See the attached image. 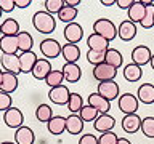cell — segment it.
I'll list each match as a JSON object with an SVG mask.
<instances>
[{
	"mask_svg": "<svg viewBox=\"0 0 154 144\" xmlns=\"http://www.w3.org/2000/svg\"><path fill=\"white\" fill-rule=\"evenodd\" d=\"M32 26L38 34H51L56 29V19L53 14L47 13L45 10L43 11H37L34 13L32 16Z\"/></svg>",
	"mask_w": 154,
	"mask_h": 144,
	"instance_id": "6da1fadb",
	"label": "cell"
},
{
	"mask_svg": "<svg viewBox=\"0 0 154 144\" xmlns=\"http://www.w3.org/2000/svg\"><path fill=\"white\" fill-rule=\"evenodd\" d=\"M93 32L101 35L103 38H106L108 42H112L117 37V27H116V24L111 19H106V18H100L93 22Z\"/></svg>",
	"mask_w": 154,
	"mask_h": 144,
	"instance_id": "7a4b0ae2",
	"label": "cell"
},
{
	"mask_svg": "<svg viewBox=\"0 0 154 144\" xmlns=\"http://www.w3.org/2000/svg\"><path fill=\"white\" fill-rule=\"evenodd\" d=\"M40 53L45 59H55V58L61 56V48L63 45H60V42L55 40V38H45V40L40 42Z\"/></svg>",
	"mask_w": 154,
	"mask_h": 144,
	"instance_id": "3957f363",
	"label": "cell"
},
{
	"mask_svg": "<svg viewBox=\"0 0 154 144\" xmlns=\"http://www.w3.org/2000/svg\"><path fill=\"white\" fill-rule=\"evenodd\" d=\"M117 106H119L120 112H124V115L137 114L138 106H140V101H138L137 96L132 94V93H124V94H120V96H119Z\"/></svg>",
	"mask_w": 154,
	"mask_h": 144,
	"instance_id": "277c9868",
	"label": "cell"
},
{
	"mask_svg": "<svg viewBox=\"0 0 154 144\" xmlns=\"http://www.w3.org/2000/svg\"><path fill=\"white\" fill-rule=\"evenodd\" d=\"M91 75H93V79L96 82H109V80H116V75H117V69L109 64H98L93 67V70H91Z\"/></svg>",
	"mask_w": 154,
	"mask_h": 144,
	"instance_id": "5b68a950",
	"label": "cell"
},
{
	"mask_svg": "<svg viewBox=\"0 0 154 144\" xmlns=\"http://www.w3.org/2000/svg\"><path fill=\"white\" fill-rule=\"evenodd\" d=\"M132 62L133 64H137L140 67H143V66H146L151 62V58H152V51H151V48L146 46V45H138V46H135L133 50H132Z\"/></svg>",
	"mask_w": 154,
	"mask_h": 144,
	"instance_id": "8992f818",
	"label": "cell"
},
{
	"mask_svg": "<svg viewBox=\"0 0 154 144\" xmlns=\"http://www.w3.org/2000/svg\"><path fill=\"white\" fill-rule=\"evenodd\" d=\"M3 122L8 128L18 130L24 125V115L18 107H11V109H8L7 112H3Z\"/></svg>",
	"mask_w": 154,
	"mask_h": 144,
	"instance_id": "52a82bcc",
	"label": "cell"
},
{
	"mask_svg": "<svg viewBox=\"0 0 154 144\" xmlns=\"http://www.w3.org/2000/svg\"><path fill=\"white\" fill-rule=\"evenodd\" d=\"M96 93H100L104 99H108L111 103V101H114V99H119V85L116 80L101 82V83H98Z\"/></svg>",
	"mask_w": 154,
	"mask_h": 144,
	"instance_id": "ba28073f",
	"label": "cell"
},
{
	"mask_svg": "<svg viewBox=\"0 0 154 144\" xmlns=\"http://www.w3.org/2000/svg\"><path fill=\"white\" fill-rule=\"evenodd\" d=\"M63 34H64V38H66V43H72V45H77L82 38H84V27L80 26L79 22H71L67 24V26L64 27V31H63Z\"/></svg>",
	"mask_w": 154,
	"mask_h": 144,
	"instance_id": "9c48e42d",
	"label": "cell"
},
{
	"mask_svg": "<svg viewBox=\"0 0 154 144\" xmlns=\"http://www.w3.org/2000/svg\"><path fill=\"white\" fill-rule=\"evenodd\" d=\"M69 96H71V91L66 85L50 88V91H48V99L53 104H58V106H66L67 101H69Z\"/></svg>",
	"mask_w": 154,
	"mask_h": 144,
	"instance_id": "30bf717a",
	"label": "cell"
},
{
	"mask_svg": "<svg viewBox=\"0 0 154 144\" xmlns=\"http://www.w3.org/2000/svg\"><path fill=\"white\" fill-rule=\"evenodd\" d=\"M0 66L3 72H11V74H21V62L19 55H2L0 56Z\"/></svg>",
	"mask_w": 154,
	"mask_h": 144,
	"instance_id": "8fae6325",
	"label": "cell"
},
{
	"mask_svg": "<svg viewBox=\"0 0 154 144\" xmlns=\"http://www.w3.org/2000/svg\"><path fill=\"white\" fill-rule=\"evenodd\" d=\"M117 37L124 42H130L137 37V24L130 19H124L117 27Z\"/></svg>",
	"mask_w": 154,
	"mask_h": 144,
	"instance_id": "7c38bea8",
	"label": "cell"
},
{
	"mask_svg": "<svg viewBox=\"0 0 154 144\" xmlns=\"http://www.w3.org/2000/svg\"><path fill=\"white\" fill-rule=\"evenodd\" d=\"M120 125H122V130L128 134H133L141 130V117L138 114H128L124 115V118L120 120Z\"/></svg>",
	"mask_w": 154,
	"mask_h": 144,
	"instance_id": "4fadbf2b",
	"label": "cell"
},
{
	"mask_svg": "<svg viewBox=\"0 0 154 144\" xmlns=\"http://www.w3.org/2000/svg\"><path fill=\"white\" fill-rule=\"evenodd\" d=\"M116 127V118L109 114H100L98 118L93 122V128L98 133H108L112 131V128Z\"/></svg>",
	"mask_w": 154,
	"mask_h": 144,
	"instance_id": "5bb4252c",
	"label": "cell"
},
{
	"mask_svg": "<svg viewBox=\"0 0 154 144\" xmlns=\"http://www.w3.org/2000/svg\"><path fill=\"white\" fill-rule=\"evenodd\" d=\"M84 125L85 122L80 118L79 114H71L66 117V131L72 136H77L84 131Z\"/></svg>",
	"mask_w": 154,
	"mask_h": 144,
	"instance_id": "9a60e30c",
	"label": "cell"
},
{
	"mask_svg": "<svg viewBox=\"0 0 154 144\" xmlns=\"http://www.w3.org/2000/svg\"><path fill=\"white\" fill-rule=\"evenodd\" d=\"M87 104L95 107L100 114H108L111 109V103L108 99H104L100 93H91L88 98H87Z\"/></svg>",
	"mask_w": 154,
	"mask_h": 144,
	"instance_id": "2e32d148",
	"label": "cell"
},
{
	"mask_svg": "<svg viewBox=\"0 0 154 144\" xmlns=\"http://www.w3.org/2000/svg\"><path fill=\"white\" fill-rule=\"evenodd\" d=\"M51 70H53L51 69V62L48 59H45V58H38L37 64L34 66V69H32V77L37 79V80L45 82V79L48 77V74H50Z\"/></svg>",
	"mask_w": 154,
	"mask_h": 144,
	"instance_id": "e0dca14e",
	"label": "cell"
},
{
	"mask_svg": "<svg viewBox=\"0 0 154 144\" xmlns=\"http://www.w3.org/2000/svg\"><path fill=\"white\" fill-rule=\"evenodd\" d=\"M0 51H2V55H18V37L2 35L0 37Z\"/></svg>",
	"mask_w": 154,
	"mask_h": 144,
	"instance_id": "ac0fdd59",
	"label": "cell"
},
{
	"mask_svg": "<svg viewBox=\"0 0 154 144\" xmlns=\"http://www.w3.org/2000/svg\"><path fill=\"white\" fill-rule=\"evenodd\" d=\"M38 58L34 51L19 53V62H21V74H32L34 66L37 64Z\"/></svg>",
	"mask_w": 154,
	"mask_h": 144,
	"instance_id": "d6986e66",
	"label": "cell"
},
{
	"mask_svg": "<svg viewBox=\"0 0 154 144\" xmlns=\"http://www.w3.org/2000/svg\"><path fill=\"white\" fill-rule=\"evenodd\" d=\"M61 72H63L64 80L67 83H77L82 77V69L79 67V64H69V62H66V64L63 66Z\"/></svg>",
	"mask_w": 154,
	"mask_h": 144,
	"instance_id": "ffe728a7",
	"label": "cell"
},
{
	"mask_svg": "<svg viewBox=\"0 0 154 144\" xmlns=\"http://www.w3.org/2000/svg\"><path fill=\"white\" fill-rule=\"evenodd\" d=\"M18 75L16 74H11V72H3V79H2V83H0V91L3 93H8L11 94L18 90Z\"/></svg>",
	"mask_w": 154,
	"mask_h": 144,
	"instance_id": "44dd1931",
	"label": "cell"
},
{
	"mask_svg": "<svg viewBox=\"0 0 154 144\" xmlns=\"http://www.w3.org/2000/svg\"><path fill=\"white\" fill-rule=\"evenodd\" d=\"M14 142L16 144H34L35 142V134H34L32 128L23 125L14 131Z\"/></svg>",
	"mask_w": 154,
	"mask_h": 144,
	"instance_id": "7402d4cb",
	"label": "cell"
},
{
	"mask_svg": "<svg viewBox=\"0 0 154 144\" xmlns=\"http://www.w3.org/2000/svg\"><path fill=\"white\" fill-rule=\"evenodd\" d=\"M87 45H88V50H93V51H108L109 50V42L103 38L98 34H90L88 38H87Z\"/></svg>",
	"mask_w": 154,
	"mask_h": 144,
	"instance_id": "603a6c76",
	"label": "cell"
},
{
	"mask_svg": "<svg viewBox=\"0 0 154 144\" xmlns=\"http://www.w3.org/2000/svg\"><path fill=\"white\" fill-rule=\"evenodd\" d=\"M61 56L64 58V61L69 62V64H77V61H79V58H80V48H79V45H72V43H66V45H63Z\"/></svg>",
	"mask_w": 154,
	"mask_h": 144,
	"instance_id": "cb8c5ba5",
	"label": "cell"
},
{
	"mask_svg": "<svg viewBox=\"0 0 154 144\" xmlns=\"http://www.w3.org/2000/svg\"><path fill=\"white\" fill-rule=\"evenodd\" d=\"M137 98L141 104H152L154 103V85L152 83H143L138 86Z\"/></svg>",
	"mask_w": 154,
	"mask_h": 144,
	"instance_id": "d4e9b609",
	"label": "cell"
},
{
	"mask_svg": "<svg viewBox=\"0 0 154 144\" xmlns=\"http://www.w3.org/2000/svg\"><path fill=\"white\" fill-rule=\"evenodd\" d=\"M128 19L132 22H135V24H140L143 21V18H144V13H146V7L141 3V0H135L133 2V5L128 8Z\"/></svg>",
	"mask_w": 154,
	"mask_h": 144,
	"instance_id": "484cf974",
	"label": "cell"
},
{
	"mask_svg": "<svg viewBox=\"0 0 154 144\" xmlns=\"http://www.w3.org/2000/svg\"><path fill=\"white\" fill-rule=\"evenodd\" d=\"M48 131L55 136H60L61 133L66 131V117H61V115H55L50 122L47 123Z\"/></svg>",
	"mask_w": 154,
	"mask_h": 144,
	"instance_id": "4316f807",
	"label": "cell"
},
{
	"mask_svg": "<svg viewBox=\"0 0 154 144\" xmlns=\"http://www.w3.org/2000/svg\"><path fill=\"white\" fill-rule=\"evenodd\" d=\"M141 77H143V69L140 66L133 64V62L124 66V79L127 82H138L141 80Z\"/></svg>",
	"mask_w": 154,
	"mask_h": 144,
	"instance_id": "83f0119b",
	"label": "cell"
},
{
	"mask_svg": "<svg viewBox=\"0 0 154 144\" xmlns=\"http://www.w3.org/2000/svg\"><path fill=\"white\" fill-rule=\"evenodd\" d=\"M18 46H19V53H26V51H32L34 46V38L27 31H21L18 34Z\"/></svg>",
	"mask_w": 154,
	"mask_h": 144,
	"instance_id": "f1b7e54d",
	"label": "cell"
},
{
	"mask_svg": "<svg viewBox=\"0 0 154 144\" xmlns=\"http://www.w3.org/2000/svg\"><path fill=\"white\" fill-rule=\"evenodd\" d=\"M106 64L116 67V69H119V67H122L124 64V58H122V53L119 50H116V48H109L108 51H106V59H104Z\"/></svg>",
	"mask_w": 154,
	"mask_h": 144,
	"instance_id": "f546056e",
	"label": "cell"
},
{
	"mask_svg": "<svg viewBox=\"0 0 154 144\" xmlns=\"http://www.w3.org/2000/svg\"><path fill=\"white\" fill-rule=\"evenodd\" d=\"M19 32H21V31H19V22L16 21V19H13V18L3 19V22H2V35H13V37H16Z\"/></svg>",
	"mask_w": 154,
	"mask_h": 144,
	"instance_id": "4dcf8cb0",
	"label": "cell"
},
{
	"mask_svg": "<svg viewBox=\"0 0 154 144\" xmlns=\"http://www.w3.org/2000/svg\"><path fill=\"white\" fill-rule=\"evenodd\" d=\"M35 117H37L38 122L48 123L53 117H55V115H53V109L48 104H38L35 107Z\"/></svg>",
	"mask_w": 154,
	"mask_h": 144,
	"instance_id": "1f68e13d",
	"label": "cell"
},
{
	"mask_svg": "<svg viewBox=\"0 0 154 144\" xmlns=\"http://www.w3.org/2000/svg\"><path fill=\"white\" fill-rule=\"evenodd\" d=\"M66 107L69 109L71 114H79L82 110V107H84V99H82V96L79 93H71Z\"/></svg>",
	"mask_w": 154,
	"mask_h": 144,
	"instance_id": "d6a6232c",
	"label": "cell"
},
{
	"mask_svg": "<svg viewBox=\"0 0 154 144\" xmlns=\"http://www.w3.org/2000/svg\"><path fill=\"white\" fill-rule=\"evenodd\" d=\"M77 13H79V11H77V8H72V7H67V5H66V7L58 13V19L67 26V24L74 22V19L77 18Z\"/></svg>",
	"mask_w": 154,
	"mask_h": 144,
	"instance_id": "836d02e7",
	"label": "cell"
},
{
	"mask_svg": "<svg viewBox=\"0 0 154 144\" xmlns=\"http://www.w3.org/2000/svg\"><path fill=\"white\" fill-rule=\"evenodd\" d=\"M45 83L50 86V88H56V86L64 85V75H63L61 70H51L48 77L45 79Z\"/></svg>",
	"mask_w": 154,
	"mask_h": 144,
	"instance_id": "e575fe53",
	"label": "cell"
},
{
	"mask_svg": "<svg viewBox=\"0 0 154 144\" xmlns=\"http://www.w3.org/2000/svg\"><path fill=\"white\" fill-rule=\"evenodd\" d=\"M43 7H45V11L50 14H58L63 8L66 7L64 0H45L43 2Z\"/></svg>",
	"mask_w": 154,
	"mask_h": 144,
	"instance_id": "d590c367",
	"label": "cell"
},
{
	"mask_svg": "<svg viewBox=\"0 0 154 144\" xmlns=\"http://www.w3.org/2000/svg\"><path fill=\"white\" fill-rule=\"evenodd\" d=\"M79 115H80V118L84 120V122H95L96 118H98V115H100V112L96 110L95 107H91V106H84L82 107V110L79 112Z\"/></svg>",
	"mask_w": 154,
	"mask_h": 144,
	"instance_id": "8d00e7d4",
	"label": "cell"
},
{
	"mask_svg": "<svg viewBox=\"0 0 154 144\" xmlns=\"http://www.w3.org/2000/svg\"><path fill=\"white\" fill-rule=\"evenodd\" d=\"M140 26L143 29L154 27V2L146 7V13H144V18H143V21L140 22Z\"/></svg>",
	"mask_w": 154,
	"mask_h": 144,
	"instance_id": "74e56055",
	"label": "cell"
},
{
	"mask_svg": "<svg viewBox=\"0 0 154 144\" xmlns=\"http://www.w3.org/2000/svg\"><path fill=\"white\" fill-rule=\"evenodd\" d=\"M106 59V51H93V50H88L87 53V61L90 62L91 66H98V64H103Z\"/></svg>",
	"mask_w": 154,
	"mask_h": 144,
	"instance_id": "f35d334b",
	"label": "cell"
},
{
	"mask_svg": "<svg viewBox=\"0 0 154 144\" xmlns=\"http://www.w3.org/2000/svg\"><path fill=\"white\" fill-rule=\"evenodd\" d=\"M141 133L146 138H154V117L141 118Z\"/></svg>",
	"mask_w": 154,
	"mask_h": 144,
	"instance_id": "ab89813d",
	"label": "cell"
},
{
	"mask_svg": "<svg viewBox=\"0 0 154 144\" xmlns=\"http://www.w3.org/2000/svg\"><path fill=\"white\" fill-rule=\"evenodd\" d=\"M119 136L114 131H108V133H101L98 138V144H117Z\"/></svg>",
	"mask_w": 154,
	"mask_h": 144,
	"instance_id": "60d3db41",
	"label": "cell"
},
{
	"mask_svg": "<svg viewBox=\"0 0 154 144\" xmlns=\"http://www.w3.org/2000/svg\"><path fill=\"white\" fill-rule=\"evenodd\" d=\"M11 107H13L11 94L0 91V110H2V112H7V110H8V109H11Z\"/></svg>",
	"mask_w": 154,
	"mask_h": 144,
	"instance_id": "b9f144b4",
	"label": "cell"
},
{
	"mask_svg": "<svg viewBox=\"0 0 154 144\" xmlns=\"http://www.w3.org/2000/svg\"><path fill=\"white\" fill-rule=\"evenodd\" d=\"M14 8H16L14 0H0V10L3 13H11Z\"/></svg>",
	"mask_w": 154,
	"mask_h": 144,
	"instance_id": "7bdbcfd3",
	"label": "cell"
},
{
	"mask_svg": "<svg viewBox=\"0 0 154 144\" xmlns=\"http://www.w3.org/2000/svg\"><path fill=\"white\" fill-rule=\"evenodd\" d=\"M79 144H98V138L95 134H82L79 139Z\"/></svg>",
	"mask_w": 154,
	"mask_h": 144,
	"instance_id": "ee69618b",
	"label": "cell"
},
{
	"mask_svg": "<svg viewBox=\"0 0 154 144\" xmlns=\"http://www.w3.org/2000/svg\"><path fill=\"white\" fill-rule=\"evenodd\" d=\"M135 0H116V5H117L119 8H122V10H127L128 11V8L133 5Z\"/></svg>",
	"mask_w": 154,
	"mask_h": 144,
	"instance_id": "f6af8a7d",
	"label": "cell"
},
{
	"mask_svg": "<svg viewBox=\"0 0 154 144\" xmlns=\"http://www.w3.org/2000/svg\"><path fill=\"white\" fill-rule=\"evenodd\" d=\"M14 3H16V8H27L32 2L31 0H14Z\"/></svg>",
	"mask_w": 154,
	"mask_h": 144,
	"instance_id": "bcb514c9",
	"label": "cell"
},
{
	"mask_svg": "<svg viewBox=\"0 0 154 144\" xmlns=\"http://www.w3.org/2000/svg\"><path fill=\"white\" fill-rule=\"evenodd\" d=\"M64 3L67 7H72V8H77L80 5V0H64Z\"/></svg>",
	"mask_w": 154,
	"mask_h": 144,
	"instance_id": "7dc6e473",
	"label": "cell"
},
{
	"mask_svg": "<svg viewBox=\"0 0 154 144\" xmlns=\"http://www.w3.org/2000/svg\"><path fill=\"white\" fill-rule=\"evenodd\" d=\"M100 3L103 7H112V5H116V0H101Z\"/></svg>",
	"mask_w": 154,
	"mask_h": 144,
	"instance_id": "c3c4849f",
	"label": "cell"
},
{
	"mask_svg": "<svg viewBox=\"0 0 154 144\" xmlns=\"http://www.w3.org/2000/svg\"><path fill=\"white\" fill-rule=\"evenodd\" d=\"M117 144H132V142H130V141H128L127 138H119V141H117Z\"/></svg>",
	"mask_w": 154,
	"mask_h": 144,
	"instance_id": "681fc988",
	"label": "cell"
},
{
	"mask_svg": "<svg viewBox=\"0 0 154 144\" xmlns=\"http://www.w3.org/2000/svg\"><path fill=\"white\" fill-rule=\"evenodd\" d=\"M149 64H151V67H152V70H154V53H152V58H151V62H149Z\"/></svg>",
	"mask_w": 154,
	"mask_h": 144,
	"instance_id": "f907efd6",
	"label": "cell"
},
{
	"mask_svg": "<svg viewBox=\"0 0 154 144\" xmlns=\"http://www.w3.org/2000/svg\"><path fill=\"white\" fill-rule=\"evenodd\" d=\"M2 79H3V69L0 67V83H2Z\"/></svg>",
	"mask_w": 154,
	"mask_h": 144,
	"instance_id": "816d5d0a",
	"label": "cell"
},
{
	"mask_svg": "<svg viewBox=\"0 0 154 144\" xmlns=\"http://www.w3.org/2000/svg\"><path fill=\"white\" fill-rule=\"evenodd\" d=\"M0 144H16V142H13V141H3V142H0Z\"/></svg>",
	"mask_w": 154,
	"mask_h": 144,
	"instance_id": "f5cc1de1",
	"label": "cell"
},
{
	"mask_svg": "<svg viewBox=\"0 0 154 144\" xmlns=\"http://www.w3.org/2000/svg\"><path fill=\"white\" fill-rule=\"evenodd\" d=\"M0 37H2V24H0Z\"/></svg>",
	"mask_w": 154,
	"mask_h": 144,
	"instance_id": "db71d44e",
	"label": "cell"
},
{
	"mask_svg": "<svg viewBox=\"0 0 154 144\" xmlns=\"http://www.w3.org/2000/svg\"><path fill=\"white\" fill-rule=\"evenodd\" d=\"M2 13H3V11H2V10H0V18H2Z\"/></svg>",
	"mask_w": 154,
	"mask_h": 144,
	"instance_id": "11a10c76",
	"label": "cell"
}]
</instances>
